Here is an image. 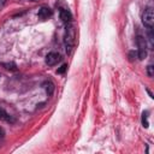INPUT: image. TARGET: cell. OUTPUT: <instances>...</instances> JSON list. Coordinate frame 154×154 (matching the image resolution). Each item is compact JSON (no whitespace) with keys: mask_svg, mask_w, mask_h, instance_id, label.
Here are the masks:
<instances>
[{"mask_svg":"<svg viewBox=\"0 0 154 154\" xmlns=\"http://www.w3.org/2000/svg\"><path fill=\"white\" fill-rule=\"evenodd\" d=\"M136 43H137V47H138V59L143 60L147 57V42H146L144 37L137 36L136 37Z\"/></svg>","mask_w":154,"mask_h":154,"instance_id":"2","label":"cell"},{"mask_svg":"<svg viewBox=\"0 0 154 154\" xmlns=\"http://www.w3.org/2000/svg\"><path fill=\"white\" fill-rule=\"evenodd\" d=\"M147 118H148V112H143L142 113V124H143L144 128H148V120H147Z\"/></svg>","mask_w":154,"mask_h":154,"instance_id":"7","label":"cell"},{"mask_svg":"<svg viewBox=\"0 0 154 154\" xmlns=\"http://www.w3.org/2000/svg\"><path fill=\"white\" fill-rule=\"evenodd\" d=\"M59 14H60V19L64 23H70L71 19H72V14H71V12L67 8H61L59 11Z\"/></svg>","mask_w":154,"mask_h":154,"instance_id":"6","label":"cell"},{"mask_svg":"<svg viewBox=\"0 0 154 154\" xmlns=\"http://www.w3.org/2000/svg\"><path fill=\"white\" fill-rule=\"evenodd\" d=\"M2 65H4L7 70H13V71L16 70V65H14V64H12V63H11V64H2Z\"/></svg>","mask_w":154,"mask_h":154,"instance_id":"9","label":"cell"},{"mask_svg":"<svg viewBox=\"0 0 154 154\" xmlns=\"http://www.w3.org/2000/svg\"><path fill=\"white\" fill-rule=\"evenodd\" d=\"M153 65H148V67H147V72H148V76L149 77H153Z\"/></svg>","mask_w":154,"mask_h":154,"instance_id":"10","label":"cell"},{"mask_svg":"<svg viewBox=\"0 0 154 154\" xmlns=\"http://www.w3.org/2000/svg\"><path fill=\"white\" fill-rule=\"evenodd\" d=\"M142 22L147 28H153L154 24V13H153V8L148 7L147 10H144L143 14H142Z\"/></svg>","mask_w":154,"mask_h":154,"instance_id":"3","label":"cell"},{"mask_svg":"<svg viewBox=\"0 0 154 154\" xmlns=\"http://www.w3.org/2000/svg\"><path fill=\"white\" fill-rule=\"evenodd\" d=\"M4 135H5V131L2 128H0V137H4Z\"/></svg>","mask_w":154,"mask_h":154,"instance_id":"12","label":"cell"},{"mask_svg":"<svg viewBox=\"0 0 154 154\" xmlns=\"http://www.w3.org/2000/svg\"><path fill=\"white\" fill-rule=\"evenodd\" d=\"M66 69H67V65H66V64H64V65H63V66H61V67L58 70V73H64Z\"/></svg>","mask_w":154,"mask_h":154,"instance_id":"11","label":"cell"},{"mask_svg":"<svg viewBox=\"0 0 154 154\" xmlns=\"http://www.w3.org/2000/svg\"><path fill=\"white\" fill-rule=\"evenodd\" d=\"M0 119H4V120H10V116L2 109L0 108Z\"/></svg>","mask_w":154,"mask_h":154,"instance_id":"8","label":"cell"},{"mask_svg":"<svg viewBox=\"0 0 154 154\" xmlns=\"http://www.w3.org/2000/svg\"><path fill=\"white\" fill-rule=\"evenodd\" d=\"M30 1H40V0H30Z\"/></svg>","mask_w":154,"mask_h":154,"instance_id":"14","label":"cell"},{"mask_svg":"<svg viewBox=\"0 0 154 154\" xmlns=\"http://www.w3.org/2000/svg\"><path fill=\"white\" fill-rule=\"evenodd\" d=\"M60 59H61V57H60L59 53L51 52V53H48L47 57H46V64H47L48 66H54V65H57V64L60 61Z\"/></svg>","mask_w":154,"mask_h":154,"instance_id":"4","label":"cell"},{"mask_svg":"<svg viewBox=\"0 0 154 154\" xmlns=\"http://www.w3.org/2000/svg\"><path fill=\"white\" fill-rule=\"evenodd\" d=\"M64 43L66 47V52L70 53L76 43V29L71 23H67L65 35H64Z\"/></svg>","mask_w":154,"mask_h":154,"instance_id":"1","label":"cell"},{"mask_svg":"<svg viewBox=\"0 0 154 154\" xmlns=\"http://www.w3.org/2000/svg\"><path fill=\"white\" fill-rule=\"evenodd\" d=\"M52 14H53V11H52L49 7H47V6H42V7L38 10L37 17H38L40 19H42V20H46V19L51 18Z\"/></svg>","mask_w":154,"mask_h":154,"instance_id":"5","label":"cell"},{"mask_svg":"<svg viewBox=\"0 0 154 154\" xmlns=\"http://www.w3.org/2000/svg\"><path fill=\"white\" fill-rule=\"evenodd\" d=\"M5 2H6V0H0V7H2L5 5Z\"/></svg>","mask_w":154,"mask_h":154,"instance_id":"13","label":"cell"}]
</instances>
